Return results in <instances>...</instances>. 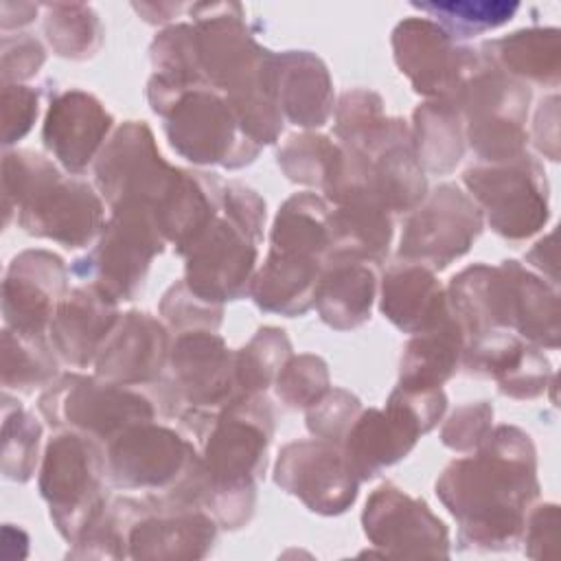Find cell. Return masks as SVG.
Returning <instances> with one entry per match:
<instances>
[{"label":"cell","mask_w":561,"mask_h":561,"mask_svg":"<svg viewBox=\"0 0 561 561\" xmlns=\"http://www.w3.org/2000/svg\"><path fill=\"white\" fill-rule=\"evenodd\" d=\"M55 377V357L42 335L4 331V386L31 392Z\"/></svg>","instance_id":"e575fe53"},{"label":"cell","mask_w":561,"mask_h":561,"mask_svg":"<svg viewBox=\"0 0 561 561\" xmlns=\"http://www.w3.org/2000/svg\"><path fill=\"white\" fill-rule=\"evenodd\" d=\"M329 390L327 364L316 355L289 357L278 377L276 392L291 408H309Z\"/></svg>","instance_id":"f35d334b"},{"label":"cell","mask_w":561,"mask_h":561,"mask_svg":"<svg viewBox=\"0 0 561 561\" xmlns=\"http://www.w3.org/2000/svg\"><path fill=\"white\" fill-rule=\"evenodd\" d=\"M276 94L280 112L300 127H320L333 112L329 72L311 53L276 55Z\"/></svg>","instance_id":"83f0119b"},{"label":"cell","mask_w":561,"mask_h":561,"mask_svg":"<svg viewBox=\"0 0 561 561\" xmlns=\"http://www.w3.org/2000/svg\"><path fill=\"white\" fill-rule=\"evenodd\" d=\"M375 261L331 252L324 256L316 289V307L333 329H353L370 316L377 289Z\"/></svg>","instance_id":"484cf974"},{"label":"cell","mask_w":561,"mask_h":561,"mask_svg":"<svg viewBox=\"0 0 561 561\" xmlns=\"http://www.w3.org/2000/svg\"><path fill=\"white\" fill-rule=\"evenodd\" d=\"M480 230V208L456 186L443 184L408 219L399 256L443 270L471 248Z\"/></svg>","instance_id":"2e32d148"},{"label":"cell","mask_w":561,"mask_h":561,"mask_svg":"<svg viewBox=\"0 0 561 561\" xmlns=\"http://www.w3.org/2000/svg\"><path fill=\"white\" fill-rule=\"evenodd\" d=\"M412 7L440 20V28L451 37H471L476 33L502 26L519 9L517 2H430Z\"/></svg>","instance_id":"8d00e7d4"},{"label":"cell","mask_w":561,"mask_h":561,"mask_svg":"<svg viewBox=\"0 0 561 561\" xmlns=\"http://www.w3.org/2000/svg\"><path fill=\"white\" fill-rule=\"evenodd\" d=\"M436 493L460 524L462 548L511 550L539 495L530 436L513 425L497 427L476 456L454 460L443 471Z\"/></svg>","instance_id":"6da1fadb"},{"label":"cell","mask_w":561,"mask_h":561,"mask_svg":"<svg viewBox=\"0 0 561 561\" xmlns=\"http://www.w3.org/2000/svg\"><path fill=\"white\" fill-rule=\"evenodd\" d=\"M147 96L153 112L164 118L169 142L182 158L237 169L259 153V145L243 134L228 101L208 83L182 85L153 77Z\"/></svg>","instance_id":"5b68a950"},{"label":"cell","mask_w":561,"mask_h":561,"mask_svg":"<svg viewBox=\"0 0 561 561\" xmlns=\"http://www.w3.org/2000/svg\"><path fill=\"white\" fill-rule=\"evenodd\" d=\"M39 425L20 405L11 414L4 410V476L11 480H28L37 462Z\"/></svg>","instance_id":"ab89813d"},{"label":"cell","mask_w":561,"mask_h":561,"mask_svg":"<svg viewBox=\"0 0 561 561\" xmlns=\"http://www.w3.org/2000/svg\"><path fill=\"white\" fill-rule=\"evenodd\" d=\"M202 458L178 432L151 421L136 423L107 440V478L118 489L171 495L199 467Z\"/></svg>","instance_id":"8fae6325"},{"label":"cell","mask_w":561,"mask_h":561,"mask_svg":"<svg viewBox=\"0 0 561 561\" xmlns=\"http://www.w3.org/2000/svg\"><path fill=\"white\" fill-rule=\"evenodd\" d=\"M447 399L440 388L408 390L397 386L386 410H368L357 416L344 436V454L359 480L377 476L401 460L443 416Z\"/></svg>","instance_id":"52a82bcc"},{"label":"cell","mask_w":561,"mask_h":561,"mask_svg":"<svg viewBox=\"0 0 561 561\" xmlns=\"http://www.w3.org/2000/svg\"><path fill=\"white\" fill-rule=\"evenodd\" d=\"M272 421L265 397L241 394L213 416L202 436L206 438L202 508L226 528L243 526L254 511V482L265 469Z\"/></svg>","instance_id":"7a4b0ae2"},{"label":"cell","mask_w":561,"mask_h":561,"mask_svg":"<svg viewBox=\"0 0 561 561\" xmlns=\"http://www.w3.org/2000/svg\"><path fill=\"white\" fill-rule=\"evenodd\" d=\"M46 37L59 55L83 59L99 48L101 24L88 7L57 4L46 18Z\"/></svg>","instance_id":"d590c367"},{"label":"cell","mask_w":561,"mask_h":561,"mask_svg":"<svg viewBox=\"0 0 561 561\" xmlns=\"http://www.w3.org/2000/svg\"><path fill=\"white\" fill-rule=\"evenodd\" d=\"M167 359L169 335L164 327L145 311H129L116 320L94 357V366L105 381L138 386L156 381Z\"/></svg>","instance_id":"7402d4cb"},{"label":"cell","mask_w":561,"mask_h":561,"mask_svg":"<svg viewBox=\"0 0 561 561\" xmlns=\"http://www.w3.org/2000/svg\"><path fill=\"white\" fill-rule=\"evenodd\" d=\"M486 64L508 77L557 88L561 50L557 28H528L484 44Z\"/></svg>","instance_id":"4dcf8cb0"},{"label":"cell","mask_w":561,"mask_h":561,"mask_svg":"<svg viewBox=\"0 0 561 561\" xmlns=\"http://www.w3.org/2000/svg\"><path fill=\"white\" fill-rule=\"evenodd\" d=\"M162 232L151 208L138 199L112 206V217L103 226L96 248L81 259L92 276V285L112 300H131L142 287L151 259L162 250Z\"/></svg>","instance_id":"30bf717a"},{"label":"cell","mask_w":561,"mask_h":561,"mask_svg":"<svg viewBox=\"0 0 561 561\" xmlns=\"http://www.w3.org/2000/svg\"><path fill=\"white\" fill-rule=\"evenodd\" d=\"M66 267L46 250H26L13 259L4 278V318L13 331L44 335L64 300Z\"/></svg>","instance_id":"44dd1931"},{"label":"cell","mask_w":561,"mask_h":561,"mask_svg":"<svg viewBox=\"0 0 561 561\" xmlns=\"http://www.w3.org/2000/svg\"><path fill=\"white\" fill-rule=\"evenodd\" d=\"M331 252L362 256L379 263L388 254L392 239V219L388 210L373 204L337 206L329 213Z\"/></svg>","instance_id":"d6a6232c"},{"label":"cell","mask_w":561,"mask_h":561,"mask_svg":"<svg viewBox=\"0 0 561 561\" xmlns=\"http://www.w3.org/2000/svg\"><path fill=\"white\" fill-rule=\"evenodd\" d=\"M171 412L204 436L213 416L241 397L234 379V353L215 331L180 333L169 351Z\"/></svg>","instance_id":"8992f818"},{"label":"cell","mask_w":561,"mask_h":561,"mask_svg":"<svg viewBox=\"0 0 561 561\" xmlns=\"http://www.w3.org/2000/svg\"><path fill=\"white\" fill-rule=\"evenodd\" d=\"M526 554L533 559H554L559 554V508L557 504L537 506L524 524Z\"/></svg>","instance_id":"ee69618b"},{"label":"cell","mask_w":561,"mask_h":561,"mask_svg":"<svg viewBox=\"0 0 561 561\" xmlns=\"http://www.w3.org/2000/svg\"><path fill=\"white\" fill-rule=\"evenodd\" d=\"M276 484L300 497L313 513H344L357 497L355 476L340 443L324 438L298 440L283 447L274 469Z\"/></svg>","instance_id":"e0dca14e"},{"label":"cell","mask_w":561,"mask_h":561,"mask_svg":"<svg viewBox=\"0 0 561 561\" xmlns=\"http://www.w3.org/2000/svg\"><path fill=\"white\" fill-rule=\"evenodd\" d=\"M447 302L467 340L515 329L539 346H559V294L517 261L462 270L451 278Z\"/></svg>","instance_id":"3957f363"},{"label":"cell","mask_w":561,"mask_h":561,"mask_svg":"<svg viewBox=\"0 0 561 561\" xmlns=\"http://www.w3.org/2000/svg\"><path fill=\"white\" fill-rule=\"evenodd\" d=\"M414 156L434 173L451 171L462 158V127L456 103L434 99L414 112Z\"/></svg>","instance_id":"1f68e13d"},{"label":"cell","mask_w":561,"mask_h":561,"mask_svg":"<svg viewBox=\"0 0 561 561\" xmlns=\"http://www.w3.org/2000/svg\"><path fill=\"white\" fill-rule=\"evenodd\" d=\"M462 364L469 373L493 377L500 390L513 399L539 397L552 377L543 353L508 331H486L469 337Z\"/></svg>","instance_id":"603a6c76"},{"label":"cell","mask_w":561,"mask_h":561,"mask_svg":"<svg viewBox=\"0 0 561 561\" xmlns=\"http://www.w3.org/2000/svg\"><path fill=\"white\" fill-rule=\"evenodd\" d=\"M53 427H72L92 438L110 440L129 425L153 421V403L131 386L64 375L39 399Z\"/></svg>","instance_id":"7c38bea8"},{"label":"cell","mask_w":561,"mask_h":561,"mask_svg":"<svg viewBox=\"0 0 561 561\" xmlns=\"http://www.w3.org/2000/svg\"><path fill=\"white\" fill-rule=\"evenodd\" d=\"M493 408L486 401L460 405L443 425V443L456 451L478 449L491 434Z\"/></svg>","instance_id":"7bdbcfd3"},{"label":"cell","mask_w":561,"mask_h":561,"mask_svg":"<svg viewBox=\"0 0 561 561\" xmlns=\"http://www.w3.org/2000/svg\"><path fill=\"white\" fill-rule=\"evenodd\" d=\"M4 142L22 138L37 116V92L24 85H4Z\"/></svg>","instance_id":"f6af8a7d"},{"label":"cell","mask_w":561,"mask_h":561,"mask_svg":"<svg viewBox=\"0 0 561 561\" xmlns=\"http://www.w3.org/2000/svg\"><path fill=\"white\" fill-rule=\"evenodd\" d=\"M18 57L13 64H4V81L13 79H28L37 72V68L44 64V50L33 37H18Z\"/></svg>","instance_id":"bcb514c9"},{"label":"cell","mask_w":561,"mask_h":561,"mask_svg":"<svg viewBox=\"0 0 561 561\" xmlns=\"http://www.w3.org/2000/svg\"><path fill=\"white\" fill-rule=\"evenodd\" d=\"M217 539V519L199 506L145 495V508L127 535L131 559H202Z\"/></svg>","instance_id":"ffe728a7"},{"label":"cell","mask_w":561,"mask_h":561,"mask_svg":"<svg viewBox=\"0 0 561 561\" xmlns=\"http://www.w3.org/2000/svg\"><path fill=\"white\" fill-rule=\"evenodd\" d=\"M116 320V300L101 294L94 285L72 289L59 302L48 327L53 346L68 364L83 368L94 362Z\"/></svg>","instance_id":"d4e9b609"},{"label":"cell","mask_w":561,"mask_h":561,"mask_svg":"<svg viewBox=\"0 0 561 561\" xmlns=\"http://www.w3.org/2000/svg\"><path fill=\"white\" fill-rule=\"evenodd\" d=\"M362 414L359 399L346 390H327L307 412V425L318 438L340 443Z\"/></svg>","instance_id":"60d3db41"},{"label":"cell","mask_w":561,"mask_h":561,"mask_svg":"<svg viewBox=\"0 0 561 561\" xmlns=\"http://www.w3.org/2000/svg\"><path fill=\"white\" fill-rule=\"evenodd\" d=\"M451 103L467 116V138L482 160L506 162L526 153L530 90L517 79L484 61Z\"/></svg>","instance_id":"9c48e42d"},{"label":"cell","mask_w":561,"mask_h":561,"mask_svg":"<svg viewBox=\"0 0 561 561\" xmlns=\"http://www.w3.org/2000/svg\"><path fill=\"white\" fill-rule=\"evenodd\" d=\"M256 237L226 213L180 254L186 256V285L208 302H224L243 296L252 283L256 263Z\"/></svg>","instance_id":"5bb4252c"},{"label":"cell","mask_w":561,"mask_h":561,"mask_svg":"<svg viewBox=\"0 0 561 561\" xmlns=\"http://www.w3.org/2000/svg\"><path fill=\"white\" fill-rule=\"evenodd\" d=\"M178 173L162 160L149 127L138 121L125 123L96 162V182L110 206L138 199L153 208Z\"/></svg>","instance_id":"ac0fdd59"},{"label":"cell","mask_w":561,"mask_h":561,"mask_svg":"<svg viewBox=\"0 0 561 561\" xmlns=\"http://www.w3.org/2000/svg\"><path fill=\"white\" fill-rule=\"evenodd\" d=\"M112 127L107 110L88 92L66 90L50 101L44 142L55 158L72 173H81Z\"/></svg>","instance_id":"cb8c5ba5"},{"label":"cell","mask_w":561,"mask_h":561,"mask_svg":"<svg viewBox=\"0 0 561 561\" xmlns=\"http://www.w3.org/2000/svg\"><path fill=\"white\" fill-rule=\"evenodd\" d=\"M381 311L394 327L416 335L440 322L449 302L430 267L403 261L383 276Z\"/></svg>","instance_id":"4316f807"},{"label":"cell","mask_w":561,"mask_h":561,"mask_svg":"<svg viewBox=\"0 0 561 561\" xmlns=\"http://www.w3.org/2000/svg\"><path fill=\"white\" fill-rule=\"evenodd\" d=\"M465 342V331L449 309L440 322L408 342L401 357L399 386L408 390L440 388L462 359Z\"/></svg>","instance_id":"f546056e"},{"label":"cell","mask_w":561,"mask_h":561,"mask_svg":"<svg viewBox=\"0 0 561 561\" xmlns=\"http://www.w3.org/2000/svg\"><path fill=\"white\" fill-rule=\"evenodd\" d=\"M392 46L394 59L414 90L432 99L454 101L484 64L471 48H460L440 26L419 18L394 28Z\"/></svg>","instance_id":"9a60e30c"},{"label":"cell","mask_w":561,"mask_h":561,"mask_svg":"<svg viewBox=\"0 0 561 561\" xmlns=\"http://www.w3.org/2000/svg\"><path fill=\"white\" fill-rule=\"evenodd\" d=\"M164 318L171 327L186 331H215L221 322V307L215 302H208L193 294L188 285L182 280L173 285L160 305Z\"/></svg>","instance_id":"b9f144b4"},{"label":"cell","mask_w":561,"mask_h":561,"mask_svg":"<svg viewBox=\"0 0 561 561\" xmlns=\"http://www.w3.org/2000/svg\"><path fill=\"white\" fill-rule=\"evenodd\" d=\"M291 357L285 331L276 327L259 329L256 335L234 353V379L241 394H259L276 381L283 364Z\"/></svg>","instance_id":"836d02e7"},{"label":"cell","mask_w":561,"mask_h":561,"mask_svg":"<svg viewBox=\"0 0 561 561\" xmlns=\"http://www.w3.org/2000/svg\"><path fill=\"white\" fill-rule=\"evenodd\" d=\"M105 476V456L96 438L81 432H64L48 443L39 471V491L50 506L59 535L70 543L107 504L103 495Z\"/></svg>","instance_id":"ba28073f"},{"label":"cell","mask_w":561,"mask_h":561,"mask_svg":"<svg viewBox=\"0 0 561 561\" xmlns=\"http://www.w3.org/2000/svg\"><path fill=\"white\" fill-rule=\"evenodd\" d=\"M337 151L340 145L331 142L327 136H291L278 151V164L283 167L289 180L322 186Z\"/></svg>","instance_id":"74e56055"},{"label":"cell","mask_w":561,"mask_h":561,"mask_svg":"<svg viewBox=\"0 0 561 561\" xmlns=\"http://www.w3.org/2000/svg\"><path fill=\"white\" fill-rule=\"evenodd\" d=\"M322 265L320 259L270 250L267 261L250 283V294L265 311L300 316L316 305Z\"/></svg>","instance_id":"f1b7e54d"},{"label":"cell","mask_w":561,"mask_h":561,"mask_svg":"<svg viewBox=\"0 0 561 561\" xmlns=\"http://www.w3.org/2000/svg\"><path fill=\"white\" fill-rule=\"evenodd\" d=\"M465 184L484 208L491 228L506 239H526L548 221V180L528 153L471 167L465 171Z\"/></svg>","instance_id":"4fadbf2b"},{"label":"cell","mask_w":561,"mask_h":561,"mask_svg":"<svg viewBox=\"0 0 561 561\" xmlns=\"http://www.w3.org/2000/svg\"><path fill=\"white\" fill-rule=\"evenodd\" d=\"M4 199L20 206L26 232L81 248L103 224V204L83 180L64 178L44 156L15 151L4 156Z\"/></svg>","instance_id":"277c9868"},{"label":"cell","mask_w":561,"mask_h":561,"mask_svg":"<svg viewBox=\"0 0 561 561\" xmlns=\"http://www.w3.org/2000/svg\"><path fill=\"white\" fill-rule=\"evenodd\" d=\"M364 533L386 557H449L445 524L394 484H381L368 497L362 515Z\"/></svg>","instance_id":"d6986e66"}]
</instances>
